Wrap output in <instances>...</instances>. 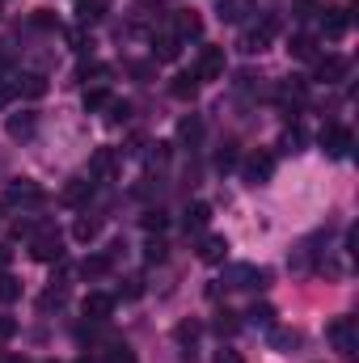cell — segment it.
Returning <instances> with one entry per match:
<instances>
[{"mask_svg": "<svg viewBox=\"0 0 359 363\" xmlns=\"http://www.w3.org/2000/svg\"><path fill=\"white\" fill-rule=\"evenodd\" d=\"M250 4H254V0H220V17H224V21H241V17L250 13Z\"/></svg>", "mask_w": 359, "mask_h": 363, "instance_id": "cb8c5ba5", "label": "cell"}, {"mask_svg": "<svg viewBox=\"0 0 359 363\" xmlns=\"http://www.w3.org/2000/svg\"><path fill=\"white\" fill-rule=\"evenodd\" d=\"M270 347L283 351V355L296 351V347H300V330H270Z\"/></svg>", "mask_w": 359, "mask_h": 363, "instance_id": "7402d4cb", "label": "cell"}, {"mask_svg": "<svg viewBox=\"0 0 359 363\" xmlns=\"http://www.w3.org/2000/svg\"><path fill=\"white\" fill-rule=\"evenodd\" d=\"M287 51H292V60H317V43H313V34H296V38L287 43Z\"/></svg>", "mask_w": 359, "mask_h": 363, "instance_id": "ffe728a7", "label": "cell"}, {"mask_svg": "<svg viewBox=\"0 0 359 363\" xmlns=\"http://www.w3.org/2000/svg\"><path fill=\"white\" fill-rule=\"evenodd\" d=\"M199 34H203V17L194 9H178L174 13V38L186 43V38H199Z\"/></svg>", "mask_w": 359, "mask_h": 363, "instance_id": "ba28073f", "label": "cell"}, {"mask_svg": "<svg viewBox=\"0 0 359 363\" xmlns=\"http://www.w3.org/2000/svg\"><path fill=\"white\" fill-rule=\"evenodd\" d=\"M224 254H228V241L224 237H203V245H199V258L203 262L216 267V262H224Z\"/></svg>", "mask_w": 359, "mask_h": 363, "instance_id": "ac0fdd59", "label": "cell"}, {"mask_svg": "<svg viewBox=\"0 0 359 363\" xmlns=\"http://www.w3.org/2000/svg\"><path fill=\"white\" fill-rule=\"evenodd\" d=\"M207 220H211V207H207V203H194V207L186 211V220H182V224H186V233H203V228H207Z\"/></svg>", "mask_w": 359, "mask_h": 363, "instance_id": "44dd1931", "label": "cell"}, {"mask_svg": "<svg viewBox=\"0 0 359 363\" xmlns=\"http://www.w3.org/2000/svg\"><path fill=\"white\" fill-rule=\"evenodd\" d=\"M174 338H178L182 355H186V359H194V338H199V321H182L178 330H174Z\"/></svg>", "mask_w": 359, "mask_h": 363, "instance_id": "d6986e66", "label": "cell"}, {"mask_svg": "<svg viewBox=\"0 0 359 363\" xmlns=\"http://www.w3.org/2000/svg\"><path fill=\"white\" fill-rule=\"evenodd\" d=\"M30 254H34L38 262H60V258H64V241H60V233H55V228H47V233H34V241H30Z\"/></svg>", "mask_w": 359, "mask_h": 363, "instance_id": "277c9868", "label": "cell"}, {"mask_svg": "<svg viewBox=\"0 0 359 363\" xmlns=\"http://www.w3.org/2000/svg\"><path fill=\"white\" fill-rule=\"evenodd\" d=\"M153 55H157V60H178V38H174V34L153 38Z\"/></svg>", "mask_w": 359, "mask_h": 363, "instance_id": "603a6c76", "label": "cell"}, {"mask_svg": "<svg viewBox=\"0 0 359 363\" xmlns=\"http://www.w3.org/2000/svg\"><path fill=\"white\" fill-rule=\"evenodd\" d=\"M110 101V93L106 89H85V110H101Z\"/></svg>", "mask_w": 359, "mask_h": 363, "instance_id": "836d02e7", "label": "cell"}, {"mask_svg": "<svg viewBox=\"0 0 359 363\" xmlns=\"http://www.w3.org/2000/svg\"><path fill=\"white\" fill-rule=\"evenodd\" d=\"M326 17H321V30H326V38H343L347 30H351V9H321Z\"/></svg>", "mask_w": 359, "mask_h": 363, "instance_id": "9c48e42d", "label": "cell"}, {"mask_svg": "<svg viewBox=\"0 0 359 363\" xmlns=\"http://www.w3.org/2000/svg\"><path fill=\"white\" fill-rule=\"evenodd\" d=\"M199 135H203V123H199V114H186V118L178 123V140H186V144H194Z\"/></svg>", "mask_w": 359, "mask_h": 363, "instance_id": "d4e9b609", "label": "cell"}, {"mask_svg": "<svg viewBox=\"0 0 359 363\" xmlns=\"http://www.w3.org/2000/svg\"><path fill=\"white\" fill-rule=\"evenodd\" d=\"M13 93H21V97H43V93H47V77H43V72H21V77L13 81Z\"/></svg>", "mask_w": 359, "mask_h": 363, "instance_id": "9a60e30c", "label": "cell"}, {"mask_svg": "<svg viewBox=\"0 0 359 363\" xmlns=\"http://www.w3.org/2000/svg\"><path fill=\"white\" fill-rule=\"evenodd\" d=\"M4 203H9V207H38V203H47V190H43L38 182H30V178L9 182V190H4Z\"/></svg>", "mask_w": 359, "mask_h": 363, "instance_id": "6da1fadb", "label": "cell"}, {"mask_svg": "<svg viewBox=\"0 0 359 363\" xmlns=\"http://www.w3.org/2000/svg\"><path fill=\"white\" fill-rule=\"evenodd\" d=\"M72 237H77V241H93V237H97V220L81 216V220H77V228H72Z\"/></svg>", "mask_w": 359, "mask_h": 363, "instance_id": "f546056e", "label": "cell"}, {"mask_svg": "<svg viewBox=\"0 0 359 363\" xmlns=\"http://www.w3.org/2000/svg\"><path fill=\"white\" fill-rule=\"evenodd\" d=\"M321 148H326L330 157H347V152H351V131L338 127V123H330V127L321 131Z\"/></svg>", "mask_w": 359, "mask_h": 363, "instance_id": "8992f818", "label": "cell"}, {"mask_svg": "<svg viewBox=\"0 0 359 363\" xmlns=\"http://www.w3.org/2000/svg\"><path fill=\"white\" fill-rule=\"evenodd\" d=\"M326 338H330L343 355H355V347H359L355 317H338V321H330V325H326Z\"/></svg>", "mask_w": 359, "mask_h": 363, "instance_id": "3957f363", "label": "cell"}, {"mask_svg": "<svg viewBox=\"0 0 359 363\" xmlns=\"http://www.w3.org/2000/svg\"><path fill=\"white\" fill-rule=\"evenodd\" d=\"M275 34H279V17H263L258 26H250V30L241 34V51H245V55H254V51H267Z\"/></svg>", "mask_w": 359, "mask_h": 363, "instance_id": "7a4b0ae2", "label": "cell"}, {"mask_svg": "<svg viewBox=\"0 0 359 363\" xmlns=\"http://www.w3.org/2000/svg\"><path fill=\"white\" fill-rule=\"evenodd\" d=\"M321 9H326L321 0H296V4H292V13H296V21H309V17H317Z\"/></svg>", "mask_w": 359, "mask_h": 363, "instance_id": "83f0119b", "label": "cell"}, {"mask_svg": "<svg viewBox=\"0 0 359 363\" xmlns=\"http://www.w3.org/2000/svg\"><path fill=\"white\" fill-rule=\"evenodd\" d=\"M233 165H237V152H233V148H220V152H216V169H220V174H228Z\"/></svg>", "mask_w": 359, "mask_h": 363, "instance_id": "e575fe53", "label": "cell"}, {"mask_svg": "<svg viewBox=\"0 0 359 363\" xmlns=\"http://www.w3.org/2000/svg\"><path fill=\"white\" fill-rule=\"evenodd\" d=\"M81 308H85V317H89V321H106V317L114 313V300H110V296H101V291H89Z\"/></svg>", "mask_w": 359, "mask_h": 363, "instance_id": "4fadbf2b", "label": "cell"}, {"mask_svg": "<svg viewBox=\"0 0 359 363\" xmlns=\"http://www.w3.org/2000/svg\"><path fill=\"white\" fill-rule=\"evenodd\" d=\"M279 97H283V101H300V97H304V81H300V77H292V81L279 89Z\"/></svg>", "mask_w": 359, "mask_h": 363, "instance_id": "1f68e13d", "label": "cell"}, {"mask_svg": "<svg viewBox=\"0 0 359 363\" xmlns=\"http://www.w3.org/2000/svg\"><path fill=\"white\" fill-rule=\"evenodd\" d=\"M300 144H304V135H300V131H296V127H292V131H287V135H283V148H292V152H296V148H300Z\"/></svg>", "mask_w": 359, "mask_h": 363, "instance_id": "ab89813d", "label": "cell"}, {"mask_svg": "<svg viewBox=\"0 0 359 363\" xmlns=\"http://www.w3.org/2000/svg\"><path fill=\"white\" fill-rule=\"evenodd\" d=\"M106 363H136V359L127 355V347H118V351H110V355H106Z\"/></svg>", "mask_w": 359, "mask_h": 363, "instance_id": "b9f144b4", "label": "cell"}, {"mask_svg": "<svg viewBox=\"0 0 359 363\" xmlns=\"http://www.w3.org/2000/svg\"><path fill=\"white\" fill-rule=\"evenodd\" d=\"M165 224H170L165 211H148V216H144V228H148V233H165Z\"/></svg>", "mask_w": 359, "mask_h": 363, "instance_id": "d590c367", "label": "cell"}, {"mask_svg": "<svg viewBox=\"0 0 359 363\" xmlns=\"http://www.w3.org/2000/svg\"><path fill=\"white\" fill-rule=\"evenodd\" d=\"M250 321L263 325V330H275V308H270V304H254V308H250Z\"/></svg>", "mask_w": 359, "mask_h": 363, "instance_id": "4316f807", "label": "cell"}, {"mask_svg": "<svg viewBox=\"0 0 359 363\" xmlns=\"http://www.w3.org/2000/svg\"><path fill=\"white\" fill-rule=\"evenodd\" d=\"M9 97H13V85H0V106H4Z\"/></svg>", "mask_w": 359, "mask_h": 363, "instance_id": "f6af8a7d", "label": "cell"}, {"mask_svg": "<svg viewBox=\"0 0 359 363\" xmlns=\"http://www.w3.org/2000/svg\"><path fill=\"white\" fill-rule=\"evenodd\" d=\"M211 363H245V359H241L237 351H228V347H224V351H216V359H211Z\"/></svg>", "mask_w": 359, "mask_h": 363, "instance_id": "60d3db41", "label": "cell"}, {"mask_svg": "<svg viewBox=\"0 0 359 363\" xmlns=\"http://www.w3.org/2000/svg\"><path fill=\"white\" fill-rule=\"evenodd\" d=\"M106 110H110V123H127V114H131V106H127V101H118V97H110V101H106Z\"/></svg>", "mask_w": 359, "mask_h": 363, "instance_id": "4dcf8cb0", "label": "cell"}, {"mask_svg": "<svg viewBox=\"0 0 359 363\" xmlns=\"http://www.w3.org/2000/svg\"><path fill=\"white\" fill-rule=\"evenodd\" d=\"M267 271H258V267H233L228 271V287H267Z\"/></svg>", "mask_w": 359, "mask_h": 363, "instance_id": "8fae6325", "label": "cell"}, {"mask_svg": "<svg viewBox=\"0 0 359 363\" xmlns=\"http://www.w3.org/2000/svg\"><path fill=\"white\" fill-rule=\"evenodd\" d=\"M347 60L343 55H326V60H317V81H326V85H334V81H343L347 77Z\"/></svg>", "mask_w": 359, "mask_h": 363, "instance_id": "7c38bea8", "label": "cell"}, {"mask_svg": "<svg viewBox=\"0 0 359 363\" xmlns=\"http://www.w3.org/2000/svg\"><path fill=\"white\" fill-rule=\"evenodd\" d=\"M241 174H245V182H250V186L270 182V174H275V157H270V152H254V157L241 165Z\"/></svg>", "mask_w": 359, "mask_h": 363, "instance_id": "52a82bcc", "label": "cell"}, {"mask_svg": "<svg viewBox=\"0 0 359 363\" xmlns=\"http://www.w3.org/2000/svg\"><path fill=\"white\" fill-rule=\"evenodd\" d=\"M34 26H43V30H51V26H55V17H51V9H38V13H34Z\"/></svg>", "mask_w": 359, "mask_h": 363, "instance_id": "f35d334b", "label": "cell"}, {"mask_svg": "<svg viewBox=\"0 0 359 363\" xmlns=\"http://www.w3.org/2000/svg\"><path fill=\"white\" fill-rule=\"evenodd\" d=\"M17 296H21V283H17L13 274H4V271H0V300H4V304H13Z\"/></svg>", "mask_w": 359, "mask_h": 363, "instance_id": "f1b7e54d", "label": "cell"}, {"mask_svg": "<svg viewBox=\"0 0 359 363\" xmlns=\"http://www.w3.org/2000/svg\"><path fill=\"white\" fill-rule=\"evenodd\" d=\"M199 85H203V81H199V77H194V68H190V72H178V77H174L170 93H174L178 101H194V97H199Z\"/></svg>", "mask_w": 359, "mask_h": 363, "instance_id": "5bb4252c", "label": "cell"}, {"mask_svg": "<svg viewBox=\"0 0 359 363\" xmlns=\"http://www.w3.org/2000/svg\"><path fill=\"white\" fill-rule=\"evenodd\" d=\"M13 334H17V325H13L9 317H0V342H4V338H13Z\"/></svg>", "mask_w": 359, "mask_h": 363, "instance_id": "7bdbcfd3", "label": "cell"}, {"mask_svg": "<svg viewBox=\"0 0 359 363\" xmlns=\"http://www.w3.org/2000/svg\"><path fill=\"white\" fill-rule=\"evenodd\" d=\"M194 77L199 81H220L224 77V47H203L199 64H194Z\"/></svg>", "mask_w": 359, "mask_h": 363, "instance_id": "5b68a950", "label": "cell"}, {"mask_svg": "<svg viewBox=\"0 0 359 363\" xmlns=\"http://www.w3.org/2000/svg\"><path fill=\"white\" fill-rule=\"evenodd\" d=\"M106 267H110V258H85V262H81V271L85 274H101Z\"/></svg>", "mask_w": 359, "mask_h": 363, "instance_id": "74e56055", "label": "cell"}, {"mask_svg": "<svg viewBox=\"0 0 359 363\" xmlns=\"http://www.w3.org/2000/svg\"><path fill=\"white\" fill-rule=\"evenodd\" d=\"M114 165H118L114 148H97V152H93V161H89V178H93V182L114 178Z\"/></svg>", "mask_w": 359, "mask_h": 363, "instance_id": "30bf717a", "label": "cell"}, {"mask_svg": "<svg viewBox=\"0 0 359 363\" xmlns=\"http://www.w3.org/2000/svg\"><path fill=\"white\" fill-rule=\"evenodd\" d=\"M34 127H38V118H34L30 110H26V114H9V123H4V131H9L13 140H30Z\"/></svg>", "mask_w": 359, "mask_h": 363, "instance_id": "e0dca14e", "label": "cell"}, {"mask_svg": "<svg viewBox=\"0 0 359 363\" xmlns=\"http://www.w3.org/2000/svg\"><path fill=\"white\" fill-rule=\"evenodd\" d=\"M144 262H165V241H148L144 245Z\"/></svg>", "mask_w": 359, "mask_h": 363, "instance_id": "8d00e7d4", "label": "cell"}, {"mask_svg": "<svg viewBox=\"0 0 359 363\" xmlns=\"http://www.w3.org/2000/svg\"><path fill=\"white\" fill-rule=\"evenodd\" d=\"M9 262H13V250H9V245H0V271H4Z\"/></svg>", "mask_w": 359, "mask_h": 363, "instance_id": "ee69618b", "label": "cell"}, {"mask_svg": "<svg viewBox=\"0 0 359 363\" xmlns=\"http://www.w3.org/2000/svg\"><path fill=\"white\" fill-rule=\"evenodd\" d=\"M106 9V0H81V21H97Z\"/></svg>", "mask_w": 359, "mask_h": 363, "instance_id": "d6a6232c", "label": "cell"}, {"mask_svg": "<svg viewBox=\"0 0 359 363\" xmlns=\"http://www.w3.org/2000/svg\"><path fill=\"white\" fill-rule=\"evenodd\" d=\"M93 199V178H72L64 186V203L68 207H81V203H89Z\"/></svg>", "mask_w": 359, "mask_h": 363, "instance_id": "2e32d148", "label": "cell"}, {"mask_svg": "<svg viewBox=\"0 0 359 363\" xmlns=\"http://www.w3.org/2000/svg\"><path fill=\"white\" fill-rule=\"evenodd\" d=\"M237 330H241L237 313H228V308H224V313H216V334H220V338H233Z\"/></svg>", "mask_w": 359, "mask_h": 363, "instance_id": "484cf974", "label": "cell"}]
</instances>
